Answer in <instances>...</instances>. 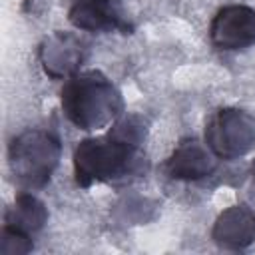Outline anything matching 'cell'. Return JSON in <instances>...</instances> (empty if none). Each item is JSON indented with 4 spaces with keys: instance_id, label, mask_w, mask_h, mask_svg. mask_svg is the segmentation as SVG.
Segmentation results:
<instances>
[{
    "instance_id": "7",
    "label": "cell",
    "mask_w": 255,
    "mask_h": 255,
    "mask_svg": "<svg viewBox=\"0 0 255 255\" xmlns=\"http://www.w3.org/2000/svg\"><path fill=\"white\" fill-rule=\"evenodd\" d=\"M86 58V44L70 32H56L40 46V62L50 78L74 76Z\"/></svg>"
},
{
    "instance_id": "6",
    "label": "cell",
    "mask_w": 255,
    "mask_h": 255,
    "mask_svg": "<svg viewBox=\"0 0 255 255\" xmlns=\"http://www.w3.org/2000/svg\"><path fill=\"white\" fill-rule=\"evenodd\" d=\"M68 20L74 28L84 32L120 30L128 34L131 30L120 0H74L68 10Z\"/></svg>"
},
{
    "instance_id": "8",
    "label": "cell",
    "mask_w": 255,
    "mask_h": 255,
    "mask_svg": "<svg viewBox=\"0 0 255 255\" xmlns=\"http://www.w3.org/2000/svg\"><path fill=\"white\" fill-rule=\"evenodd\" d=\"M215 167H217V155L207 147V143H201L197 139L181 141L165 161L167 175L185 181L207 177L215 171Z\"/></svg>"
},
{
    "instance_id": "10",
    "label": "cell",
    "mask_w": 255,
    "mask_h": 255,
    "mask_svg": "<svg viewBox=\"0 0 255 255\" xmlns=\"http://www.w3.org/2000/svg\"><path fill=\"white\" fill-rule=\"evenodd\" d=\"M48 221V209L46 205L34 197L32 193H20L14 201V205L4 215V227L22 235L32 237L38 233Z\"/></svg>"
},
{
    "instance_id": "11",
    "label": "cell",
    "mask_w": 255,
    "mask_h": 255,
    "mask_svg": "<svg viewBox=\"0 0 255 255\" xmlns=\"http://www.w3.org/2000/svg\"><path fill=\"white\" fill-rule=\"evenodd\" d=\"M34 249V243H32V237L28 235H22V233H16V231H10V229H2V239H0V251L4 255H18V253H28Z\"/></svg>"
},
{
    "instance_id": "5",
    "label": "cell",
    "mask_w": 255,
    "mask_h": 255,
    "mask_svg": "<svg viewBox=\"0 0 255 255\" xmlns=\"http://www.w3.org/2000/svg\"><path fill=\"white\" fill-rule=\"evenodd\" d=\"M209 36L219 50H243L255 44V8L223 6L211 20Z\"/></svg>"
},
{
    "instance_id": "12",
    "label": "cell",
    "mask_w": 255,
    "mask_h": 255,
    "mask_svg": "<svg viewBox=\"0 0 255 255\" xmlns=\"http://www.w3.org/2000/svg\"><path fill=\"white\" fill-rule=\"evenodd\" d=\"M253 171H255V163H253Z\"/></svg>"
},
{
    "instance_id": "4",
    "label": "cell",
    "mask_w": 255,
    "mask_h": 255,
    "mask_svg": "<svg viewBox=\"0 0 255 255\" xmlns=\"http://www.w3.org/2000/svg\"><path fill=\"white\" fill-rule=\"evenodd\" d=\"M205 143L221 159H237L255 145V118L239 108L217 110L205 126Z\"/></svg>"
},
{
    "instance_id": "2",
    "label": "cell",
    "mask_w": 255,
    "mask_h": 255,
    "mask_svg": "<svg viewBox=\"0 0 255 255\" xmlns=\"http://www.w3.org/2000/svg\"><path fill=\"white\" fill-rule=\"evenodd\" d=\"M62 112L78 129L96 131L112 126L124 114L122 92L102 72H76L60 92Z\"/></svg>"
},
{
    "instance_id": "3",
    "label": "cell",
    "mask_w": 255,
    "mask_h": 255,
    "mask_svg": "<svg viewBox=\"0 0 255 255\" xmlns=\"http://www.w3.org/2000/svg\"><path fill=\"white\" fill-rule=\"evenodd\" d=\"M62 153L60 139L48 129H26L8 147V163L18 185L26 189L44 187Z\"/></svg>"
},
{
    "instance_id": "9",
    "label": "cell",
    "mask_w": 255,
    "mask_h": 255,
    "mask_svg": "<svg viewBox=\"0 0 255 255\" xmlns=\"http://www.w3.org/2000/svg\"><path fill=\"white\" fill-rule=\"evenodd\" d=\"M211 237L217 245L241 249L255 241V213L247 205L227 207L215 219Z\"/></svg>"
},
{
    "instance_id": "1",
    "label": "cell",
    "mask_w": 255,
    "mask_h": 255,
    "mask_svg": "<svg viewBox=\"0 0 255 255\" xmlns=\"http://www.w3.org/2000/svg\"><path fill=\"white\" fill-rule=\"evenodd\" d=\"M145 169L147 159L141 143L124 139L112 131L104 137L82 139L74 149V175L80 187L137 177Z\"/></svg>"
}]
</instances>
